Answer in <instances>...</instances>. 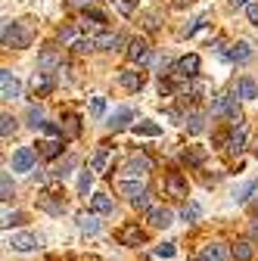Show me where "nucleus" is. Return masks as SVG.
<instances>
[{
  "label": "nucleus",
  "instance_id": "nucleus-22",
  "mask_svg": "<svg viewBox=\"0 0 258 261\" xmlns=\"http://www.w3.org/2000/svg\"><path fill=\"white\" fill-rule=\"evenodd\" d=\"M53 87V78H50V72H38L35 78H31V90L35 93H47Z\"/></svg>",
  "mask_w": 258,
  "mask_h": 261
},
{
  "label": "nucleus",
  "instance_id": "nucleus-42",
  "mask_svg": "<svg viewBox=\"0 0 258 261\" xmlns=\"http://www.w3.org/2000/svg\"><path fill=\"white\" fill-rule=\"evenodd\" d=\"M84 16H87V19H90V22H100V25H103V22H106V16H103V13H100V10H84Z\"/></svg>",
  "mask_w": 258,
  "mask_h": 261
},
{
  "label": "nucleus",
  "instance_id": "nucleus-49",
  "mask_svg": "<svg viewBox=\"0 0 258 261\" xmlns=\"http://www.w3.org/2000/svg\"><path fill=\"white\" fill-rule=\"evenodd\" d=\"M252 237H255V240H258V221H255V224H252Z\"/></svg>",
  "mask_w": 258,
  "mask_h": 261
},
{
  "label": "nucleus",
  "instance_id": "nucleus-26",
  "mask_svg": "<svg viewBox=\"0 0 258 261\" xmlns=\"http://www.w3.org/2000/svg\"><path fill=\"white\" fill-rule=\"evenodd\" d=\"M252 255H255V246H252L249 240H240V243L234 246V258H237V261H252Z\"/></svg>",
  "mask_w": 258,
  "mask_h": 261
},
{
  "label": "nucleus",
  "instance_id": "nucleus-43",
  "mask_svg": "<svg viewBox=\"0 0 258 261\" xmlns=\"http://www.w3.org/2000/svg\"><path fill=\"white\" fill-rule=\"evenodd\" d=\"M152 69H168V56H149Z\"/></svg>",
  "mask_w": 258,
  "mask_h": 261
},
{
  "label": "nucleus",
  "instance_id": "nucleus-48",
  "mask_svg": "<svg viewBox=\"0 0 258 261\" xmlns=\"http://www.w3.org/2000/svg\"><path fill=\"white\" fill-rule=\"evenodd\" d=\"M69 4H72V7H84V10H87V7H90V0H69Z\"/></svg>",
  "mask_w": 258,
  "mask_h": 261
},
{
  "label": "nucleus",
  "instance_id": "nucleus-1",
  "mask_svg": "<svg viewBox=\"0 0 258 261\" xmlns=\"http://www.w3.org/2000/svg\"><path fill=\"white\" fill-rule=\"evenodd\" d=\"M31 44V31L22 25V22H4V47H13V50H25Z\"/></svg>",
  "mask_w": 258,
  "mask_h": 261
},
{
  "label": "nucleus",
  "instance_id": "nucleus-47",
  "mask_svg": "<svg viewBox=\"0 0 258 261\" xmlns=\"http://www.w3.org/2000/svg\"><path fill=\"white\" fill-rule=\"evenodd\" d=\"M227 4H234V7H249V4H255V0H227Z\"/></svg>",
  "mask_w": 258,
  "mask_h": 261
},
{
  "label": "nucleus",
  "instance_id": "nucleus-19",
  "mask_svg": "<svg viewBox=\"0 0 258 261\" xmlns=\"http://www.w3.org/2000/svg\"><path fill=\"white\" fill-rule=\"evenodd\" d=\"M59 65V56H56V50H44L41 56H38V72H50L53 75V69Z\"/></svg>",
  "mask_w": 258,
  "mask_h": 261
},
{
  "label": "nucleus",
  "instance_id": "nucleus-2",
  "mask_svg": "<svg viewBox=\"0 0 258 261\" xmlns=\"http://www.w3.org/2000/svg\"><path fill=\"white\" fill-rule=\"evenodd\" d=\"M149 168H152V162H149V159H146L143 152H137V155H131V159L124 162L121 174H124V177H137V180H140V177H143V174H146Z\"/></svg>",
  "mask_w": 258,
  "mask_h": 261
},
{
  "label": "nucleus",
  "instance_id": "nucleus-32",
  "mask_svg": "<svg viewBox=\"0 0 258 261\" xmlns=\"http://www.w3.org/2000/svg\"><path fill=\"white\" fill-rule=\"evenodd\" d=\"M202 159H205V149H202V146H190V149L184 152V162H187V165H202Z\"/></svg>",
  "mask_w": 258,
  "mask_h": 261
},
{
  "label": "nucleus",
  "instance_id": "nucleus-34",
  "mask_svg": "<svg viewBox=\"0 0 258 261\" xmlns=\"http://www.w3.org/2000/svg\"><path fill=\"white\" fill-rule=\"evenodd\" d=\"M0 193H4V202L13 199V177H10V171L0 174Z\"/></svg>",
  "mask_w": 258,
  "mask_h": 261
},
{
  "label": "nucleus",
  "instance_id": "nucleus-51",
  "mask_svg": "<svg viewBox=\"0 0 258 261\" xmlns=\"http://www.w3.org/2000/svg\"><path fill=\"white\" fill-rule=\"evenodd\" d=\"M252 212H255V215H258V199H255V202H252Z\"/></svg>",
  "mask_w": 258,
  "mask_h": 261
},
{
  "label": "nucleus",
  "instance_id": "nucleus-6",
  "mask_svg": "<svg viewBox=\"0 0 258 261\" xmlns=\"http://www.w3.org/2000/svg\"><path fill=\"white\" fill-rule=\"evenodd\" d=\"M146 221H149V227H156V230H165V227L174 224V215H171V208H152L146 215Z\"/></svg>",
  "mask_w": 258,
  "mask_h": 261
},
{
  "label": "nucleus",
  "instance_id": "nucleus-17",
  "mask_svg": "<svg viewBox=\"0 0 258 261\" xmlns=\"http://www.w3.org/2000/svg\"><path fill=\"white\" fill-rule=\"evenodd\" d=\"M78 230L84 237H96V233H100V221H96V215H81L78 218Z\"/></svg>",
  "mask_w": 258,
  "mask_h": 261
},
{
  "label": "nucleus",
  "instance_id": "nucleus-10",
  "mask_svg": "<svg viewBox=\"0 0 258 261\" xmlns=\"http://www.w3.org/2000/svg\"><path fill=\"white\" fill-rule=\"evenodd\" d=\"M118 193H121V196H127V199H131V202H134V199H137V196H143L146 190H143V184H140L137 177H124V180L118 184Z\"/></svg>",
  "mask_w": 258,
  "mask_h": 261
},
{
  "label": "nucleus",
  "instance_id": "nucleus-3",
  "mask_svg": "<svg viewBox=\"0 0 258 261\" xmlns=\"http://www.w3.org/2000/svg\"><path fill=\"white\" fill-rule=\"evenodd\" d=\"M199 75V56L196 53H187L184 59L174 62V78H196Z\"/></svg>",
  "mask_w": 258,
  "mask_h": 261
},
{
  "label": "nucleus",
  "instance_id": "nucleus-21",
  "mask_svg": "<svg viewBox=\"0 0 258 261\" xmlns=\"http://www.w3.org/2000/svg\"><path fill=\"white\" fill-rule=\"evenodd\" d=\"M187 130H190V134H202V130H205V112H190L187 115Z\"/></svg>",
  "mask_w": 258,
  "mask_h": 261
},
{
  "label": "nucleus",
  "instance_id": "nucleus-38",
  "mask_svg": "<svg viewBox=\"0 0 258 261\" xmlns=\"http://www.w3.org/2000/svg\"><path fill=\"white\" fill-rule=\"evenodd\" d=\"M59 41H62V44H69V47H72V44L78 41V31H75L72 25H66V28H62V31H59Z\"/></svg>",
  "mask_w": 258,
  "mask_h": 261
},
{
  "label": "nucleus",
  "instance_id": "nucleus-33",
  "mask_svg": "<svg viewBox=\"0 0 258 261\" xmlns=\"http://www.w3.org/2000/svg\"><path fill=\"white\" fill-rule=\"evenodd\" d=\"M90 187H93V171H90V168H84V171H81V177H78V193H81V196H87V193H90Z\"/></svg>",
  "mask_w": 258,
  "mask_h": 261
},
{
  "label": "nucleus",
  "instance_id": "nucleus-8",
  "mask_svg": "<svg viewBox=\"0 0 258 261\" xmlns=\"http://www.w3.org/2000/svg\"><path fill=\"white\" fill-rule=\"evenodd\" d=\"M131 121H134V109H115V112L109 115L106 127H109V130H124Z\"/></svg>",
  "mask_w": 258,
  "mask_h": 261
},
{
  "label": "nucleus",
  "instance_id": "nucleus-28",
  "mask_svg": "<svg viewBox=\"0 0 258 261\" xmlns=\"http://www.w3.org/2000/svg\"><path fill=\"white\" fill-rule=\"evenodd\" d=\"M25 118H28V127H35V130L47 124V121H44V109H41V106H28Z\"/></svg>",
  "mask_w": 258,
  "mask_h": 261
},
{
  "label": "nucleus",
  "instance_id": "nucleus-37",
  "mask_svg": "<svg viewBox=\"0 0 258 261\" xmlns=\"http://www.w3.org/2000/svg\"><path fill=\"white\" fill-rule=\"evenodd\" d=\"M93 47H96V38H78V41L72 44L75 53H87V50H93Z\"/></svg>",
  "mask_w": 258,
  "mask_h": 261
},
{
  "label": "nucleus",
  "instance_id": "nucleus-24",
  "mask_svg": "<svg viewBox=\"0 0 258 261\" xmlns=\"http://www.w3.org/2000/svg\"><path fill=\"white\" fill-rule=\"evenodd\" d=\"M180 218H184L187 224H196V221L202 218V205H199V202H187V205L180 208Z\"/></svg>",
  "mask_w": 258,
  "mask_h": 261
},
{
  "label": "nucleus",
  "instance_id": "nucleus-39",
  "mask_svg": "<svg viewBox=\"0 0 258 261\" xmlns=\"http://www.w3.org/2000/svg\"><path fill=\"white\" fill-rule=\"evenodd\" d=\"M149 205H152V193H143V196H137V199H134V208L137 212H152Z\"/></svg>",
  "mask_w": 258,
  "mask_h": 261
},
{
  "label": "nucleus",
  "instance_id": "nucleus-27",
  "mask_svg": "<svg viewBox=\"0 0 258 261\" xmlns=\"http://www.w3.org/2000/svg\"><path fill=\"white\" fill-rule=\"evenodd\" d=\"M134 134H140V137H159V134H162V127H159L156 121H137L134 124Z\"/></svg>",
  "mask_w": 258,
  "mask_h": 261
},
{
  "label": "nucleus",
  "instance_id": "nucleus-50",
  "mask_svg": "<svg viewBox=\"0 0 258 261\" xmlns=\"http://www.w3.org/2000/svg\"><path fill=\"white\" fill-rule=\"evenodd\" d=\"M190 4V0H174V7H187Z\"/></svg>",
  "mask_w": 258,
  "mask_h": 261
},
{
  "label": "nucleus",
  "instance_id": "nucleus-23",
  "mask_svg": "<svg viewBox=\"0 0 258 261\" xmlns=\"http://www.w3.org/2000/svg\"><path fill=\"white\" fill-rule=\"evenodd\" d=\"M121 44V35H115V31H106V35H96V47L100 50H115Z\"/></svg>",
  "mask_w": 258,
  "mask_h": 261
},
{
  "label": "nucleus",
  "instance_id": "nucleus-44",
  "mask_svg": "<svg viewBox=\"0 0 258 261\" xmlns=\"http://www.w3.org/2000/svg\"><path fill=\"white\" fill-rule=\"evenodd\" d=\"M19 221H22V215H10V212H4V227H7V230H10L13 224H19Z\"/></svg>",
  "mask_w": 258,
  "mask_h": 261
},
{
  "label": "nucleus",
  "instance_id": "nucleus-52",
  "mask_svg": "<svg viewBox=\"0 0 258 261\" xmlns=\"http://www.w3.org/2000/svg\"><path fill=\"white\" fill-rule=\"evenodd\" d=\"M193 261H202V258H193Z\"/></svg>",
  "mask_w": 258,
  "mask_h": 261
},
{
  "label": "nucleus",
  "instance_id": "nucleus-18",
  "mask_svg": "<svg viewBox=\"0 0 258 261\" xmlns=\"http://www.w3.org/2000/svg\"><path fill=\"white\" fill-rule=\"evenodd\" d=\"M224 258H227V249L221 243H205L202 246V261H224Z\"/></svg>",
  "mask_w": 258,
  "mask_h": 261
},
{
  "label": "nucleus",
  "instance_id": "nucleus-36",
  "mask_svg": "<svg viewBox=\"0 0 258 261\" xmlns=\"http://www.w3.org/2000/svg\"><path fill=\"white\" fill-rule=\"evenodd\" d=\"M13 130H16V118H13L10 112H4V115H0V134H4V137H10Z\"/></svg>",
  "mask_w": 258,
  "mask_h": 261
},
{
  "label": "nucleus",
  "instance_id": "nucleus-35",
  "mask_svg": "<svg viewBox=\"0 0 258 261\" xmlns=\"http://www.w3.org/2000/svg\"><path fill=\"white\" fill-rule=\"evenodd\" d=\"M103 112H106V100H103V96H93V100H90V118L100 121Z\"/></svg>",
  "mask_w": 258,
  "mask_h": 261
},
{
  "label": "nucleus",
  "instance_id": "nucleus-14",
  "mask_svg": "<svg viewBox=\"0 0 258 261\" xmlns=\"http://www.w3.org/2000/svg\"><path fill=\"white\" fill-rule=\"evenodd\" d=\"M127 59H131V62L149 59V50H146V41H143V38H134L131 44H127Z\"/></svg>",
  "mask_w": 258,
  "mask_h": 261
},
{
  "label": "nucleus",
  "instance_id": "nucleus-45",
  "mask_svg": "<svg viewBox=\"0 0 258 261\" xmlns=\"http://www.w3.org/2000/svg\"><path fill=\"white\" fill-rule=\"evenodd\" d=\"M246 16H249L252 25H258V4H249V7H246Z\"/></svg>",
  "mask_w": 258,
  "mask_h": 261
},
{
  "label": "nucleus",
  "instance_id": "nucleus-46",
  "mask_svg": "<svg viewBox=\"0 0 258 261\" xmlns=\"http://www.w3.org/2000/svg\"><path fill=\"white\" fill-rule=\"evenodd\" d=\"M118 10L121 13H131L134 10V0H118Z\"/></svg>",
  "mask_w": 258,
  "mask_h": 261
},
{
  "label": "nucleus",
  "instance_id": "nucleus-30",
  "mask_svg": "<svg viewBox=\"0 0 258 261\" xmlns=\"http://www.w3.org/2000/svg\"><path fill=\"white\" fill-rule=\"evenodd\" d=\"M243 143H246V127H240V130H234V134H230V140H227V152L237 155V152L243 149Z\"/></svg>",
  "mask_w": 258,
  "mask_h": 261
},
{
  "label": "nucleus",
  "instance_id": "nucleus-29",
  "mask_svg": "<svg viewBox=\"0 0 258 261\" xmlns=\"http://www.w3.org/2000/svg\"><path fill=\"white\" fill-rule=\"evenodd\" d=\"M69 168H75V155H66V159H62V162H59V165L53 168V177H56V180H66V177L72 174Z\"/></svg>",
  "mask_w": 258,
  "mask_h": 261
},
{
  "label": "nucleus",
  "instance_id": "nucleus-12",
  "mask_svg": "<svg viewBox=\"0 0 258 261\" xmlns=\"http://www.w3.org/2000/svg\"><path fill=\"white\" fill-rule=\"evenodd\" d=\"M230 62H249L252 59V47L246 44V41H237V44H230V50L224 53Z\"/></svg>",
  "mask_w": 258,
  "mask_h": 261
},
{
  "label": "nucleus",
  "instance_id": "nucleus-4",
  "mask_svg": "<svg viewBox=\"0 0 258 261\" xmlns=\"http://www.w3.org/2000/svg\"><path fill=\"white\" fill-rule=\"evenodd\" d=\"M35 162H38V155H35V149L31 146H19L16 152H13V171H31L35 168Z\"/></svg>",
  "mask_w": 258,
  "mask_h": 261
},
{
  "label": "nucleus",
  "instance_id": "nucleus-5",
  "mask_svg": "<svg viewBox=\"0 0 258 261\" xmlns=\"http://www.w3.org/2000/svg\"><path fill=\"white\" fill-rule=\"evenodd\" d=\"M0 96L4 100H19V81L10 69H0Z\"/></svg>",
  "mask_w": 258,
  "mask_h": 261
},
{
  "label": "nucleus",
  "instance_id": "nucleus-25",
  "mask_svg": "<svg viewBox=\"0 0 258 261\" xmlns=\"http://www.w3.org/2000/svg\"><path fill=\"white\" fill-rule=\"evenodd\" d=\"M59 152H62V137H50V140H44V143H41V155L56 159Z\"/></svg>",
  "mask_w": 258,
  "mask_h": 261
},
{
  "label": "nucleus",
  "instance_id": "nucleus-15",
  "mask_svg": "<svg viewBox=\"0 0 258 261\" xmlns=\"http://www.w3.org/2000/svg\"><path fill=\"white\" fill-rule=\"evenodd\" d=\"M165 190H168V196H180V199H187V180L180 174H168L165 177Z\"/></svg>",
  "mask_w": 258,
  "mask_h": 261
},
{
  "label": "nucleus",
  "instance_id": "nucleus-31",
  "mask_svg": "<svg viewBox=\"0 0 258 261\" xmlns=\"http://www.w3.org/2000/svg\"><path fill=\"white\" fill-rule=\"evenodd\" d=\"M255 187H258L255 180H246L243 187H237V190H234V202H249V196L255 193Z\"/></svg>",
  "mask_w": 258,
  "mask_h": 261
},
{
  "label": "nucleus",
  "instance_id": "nucleus-41",
  "mask_svg": "<svg viewBox=\"0 0 258 261\" xmlns=\"http://www.w3.org/2000/svg\"><path fill=\"white\" fill-rule=\"evenodd\" d=\"M177 249H174V243H162V246H156V255L159 258H171Z\"/></svg>",
  "mask_w": 258,
  "mask_h": 261
},
{
  "label": "nucleus",
  "instance_id": "nucleus-13",
  "mask_svg": "<svg viewBox=\"0 0 258 261\" xmlns=\"http://www.w3.org/2000/svg\"><path fill=\"white\" fill-rule=\"evenodd\" d=\"M109 155H112V152H109L106 146H103V149H96V152L90 155V162H87V168H90L93 174H103L106 165H109Z\"/></svg>",
  "mask_w": 258,
  "mask_h": 261
},
{
  "label": "nucleus",
  "instance_id": "nucleus-40",
  "mask_svg": "<svg viewBox=\"0 0 258 261\" xmlns=\"http://www.w3.org/2000/svg\"><path fill=\"white\" fill-rule=\"evenodd\" d=\"M78 130H81L78 118H66V130H62V134H66V137H78Z\"/></svg>",
  "mask_w": 258,
  "mask_h": 261
},
{
  "label": "nucleus",
  "instance_id": "nucleus-20",
  "mask_svg": "<svg viewBox=\"0 0 258 261\" xmlns=\"http://www.w3.org/2000/svg\"><path fill=\"white\" fill-rule=\"evenodd\" d=\"M118 81H121V87H127V90H140V87H143V72H134V69H131V72H121Z\"/></svg>",
  "mask_w": 258,
  "mask_h": 261
},
{
  "label": "nucleus",
  "instance_id": "nucleus-16",
  "mask_svg": "<svg viewBox=\"0 0 258 261\" xmlns=\"http://www.w3.org/2000/svg\"><path fill=\"white\" fill-rule=\"evenodd\" d=\"M90 208H93V215H112V196L96 193L93 199H90Z\"/></svg>",
  "mask_w": 258,
  "mask_h": 261
},
{
  "label": "nucleus",
  "instance_id": "nucleus-53",
  "mask_svg": "<svg viewBox=\"0 0 258 261\" xmlns=\"http://www.w3.org/2000/svg\"><path fill=\"white\" fill-rule=\"evenodd\" d=\"M255 155H258V149H255Z\"/></svg>",
  "mask_w": 258,
  "mask_h": 261
},
{
  "label": "nucleus",
  "instance_id": "nucleus-11",
  "mask_svg": "<svg viewBox=\"0 0 258 261\" xmlns=\"http://www.w3.org/2000/svg\"><path fill=\"white\" fill-rule=\"evenodd\" d=\"M7 246H10L13 252H31V249H35V246H38V240H35V237H31V233H13Z\"/></svg>",
  "mask_w": 258,
  "mask_h": 261
},
{
  "label": "nucleus",
  "instance_id": "nucleus-9",
  "mask_svg": "<svg viewBox=\"0 0 258 261\" xmlns=\"http://www.w3.org/2000/svg\"><path fill=\"white\" fill-rule=\"evenodd\" d=\"M237 96H240V100H255V96H258V81L249 78V75H243L237 81Z\"/></svg>",
  "mask_w": 258,
  "mask_h": 261
},
{
  "label": "nucleus",
  "instance_id": "nucleus-7",
  "mask_svg": "<svg viewBox=\"0 0 258 261\" xmlns=\"http://www.w3.org/2000/svg\"><path fill=\"white\" fill-rule=\"evenodd\" d=\"M146 237H143V230H140V227L137 224H127V227H121V230H118V243L121 246H140Z\"/></svg>",
  "mask_w": 258,
  "mask_h": 261
}]
</instances>
